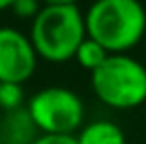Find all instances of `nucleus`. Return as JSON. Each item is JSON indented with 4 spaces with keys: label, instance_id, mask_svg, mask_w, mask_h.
<instances>
[{
    "label": "nucleus",
    "instance_id": "nucleus-1",
    "mask_svg": "<svg viewBox=\"0 0 146 144\" xmlns=\"http://www.w3.org/2000/svg\"><path fill=\"white\" fill-rule=\"evenodd\" d=\"M85 36L87 19L76 4H44L30 28V38L38 55L51 64L74 59Z\"/></svg>",
    "mask_w": 146,
    "mask_h": 144
},
{
    "label": "nucleus",
    "instance_id": "nucleus-2",
    "mask_svg": "<svg viewBox=\"0 0 146 144\" xmlns=\"http://www.w3.org/2000/svg\"><path fill=\"white\" fill-rule=\"evenodd\" d=\"M85 19L87 34L110 53L133 49L146 32V11L140 0H95Z\"/></svg>",
    "mask_w": 146,
    "mask_h": 144
},
{
    "label": "nucleus",
    "instance_id": "nucleus-3",
    "mask_svg": "<svg viewBox=\"0 0 146 144\" xmlns=\"http://www.w3.org/2000/svg\"><path fill=\"white\" fill-rule=\"evenodd\" d=\"M91 87L98 100L110 108H138L146 102V68L127 53H110L91 72Z\"/></svg>",
    "mask_w": 146,
    "mask_h": 144
},
{
    "label": "nucleus",
    "instance_id": "nucleus-4",
    "mask_svg": "<svg viewBox=\"0 0 146 144\" xmlns=\"http://www.w3.org/2000/svg\"><path fill=\"white\" fill-rule=\"evenodd\" d=\"M28 110L42 133H76L85 121V104L68 87H44L28 100Z\"/></svg>",
    "mask_w": 146,
    "mask_h": 144
},
{
    "label": "nucleus",
    "instance_id": "nucleus-5",
    "mask_svg": "<svg viewBox=\"0 0 146 144\" xmlns=\"http://www.w3.org/2000/svg\"><path fill=\"white\" fill-rule=\"evenodd\" d=\"M38 57L30 36L17 28H0V83H26L36 70Z\"/></svg>",
    "mask_w": 146,
    "mask_h": 144
},
{
    "label": "nucleus",
    "instance_id": "nucleus-6",
    "mask_svg": "<svg viewBox=\"0 0 146 144\" xmlns=\"http://www.w3.org/2000/svg\"><path fill=\"white\" fill-rule=\"evenodd\" d=\"M42 131L28 110V104L0 117V144H34Z\"/></svg>",
    "mask_w": 146,
    "mask_h": 144
},
{
    "label": "nucleus",
    "instance_id": "nucleus-7",
    "mask_svg": "<svg viewBox=\"0 0 146 144\" xmlns=\"http://www.w3.org/2000/svg\"><path fill=\"white\" fill-rule=\"evenodd\" d=\"M76 140H78V144H127L123 129L117 123L106 121V119L91 121L87 125H83Z\"/></svg>",
    "mask_w": 146,
    "mask_h": 144
},
{
    "label": "nucleus",
    "instance_id": "nucleus-8",
    "mask_svg": "<svg viewBox=\"0 0 146 144\" xmlns=\"http://www.w3.org/2000/svg\"><path fill=\"white\" fill-rule=\"evenodd\" d=\"M108 57H110V51L100 40H95L93 36H89V34L85 36V40L78 44L76 55H74V59L78 62V66L85 68V70H89V72L98 70Z\"/></svg>",
    "mask_w": 146,
    "mask_h": 144
},
{
    "label": "nucleus",
    "instance_id": "nucleus-9",
    "mask_svg": "<svg viewBox=\"0 0 146 144\" xmlns=\"http://www.w3.org/2000/svg\"><path fill=\"white\" fill-rule=\"evenodd\" d=\"M26 106V91H23V83H0V110H17V108Z\"/></svg>",
    "mask_w": 146,
    "mask_h": 144
},
{
    "label": "nucleus",
    "instance_id": "nucleus-10",
    "mask_svg": "<svg viewBox=\"0 0 146 144\" xmlns=\"http://www.w3.org/2000/svg\"><path fill=\"white\" fill-rule=\"evenodd\" d=\"M42 7H44L42 0H15L11 11L17 15V17H21V19H34L40 13Z\"/></svg>",
    "mask_w": 146,
    "mask_h": 144
},
{
    "label": "nucleus",
    "instance_id": "nucleus-11",
    "mask_svg": "<svg viewBox=\"0 0 146 144\" xmlns=\"http://www.w3.org/2000/svg\"><path fill=\"white\" fill-rule=\"evenodd\" d=\"M34 144H78L76 133H42Z\"/></svg>",
    "mask_w": 146,
    "mask_h": 144
},
{
    "label": "nucleus",
    "instance_id": "nucleus-12",
    "mask_svg": "<svg viewBox=\"0 0 146 144\" xmlns=\"http://www.w3.org/2000/svg\"><path fill=\"white\" fill-rule=\"evenodd\" d=\"M42 4H76V0H42Z\"/></svg>",
    "mask_w": 146,
    "mask_h": 144
},
{
    "label": "nucleus",
    "instance_id": "nucleus-13",
    "mask_svg": "<svg viewBox=\"0 0 146 144\" xmlns=\"http://www.w3.org/2000/svg\"><path fill=\"white\" fill-rule=\"evenodd\" d=\"M13 2H15V0H0V11H7V9H11Z\"/></svg>",
    "mask_w": 146,
    "mask_h": 144
}]
</instances>
